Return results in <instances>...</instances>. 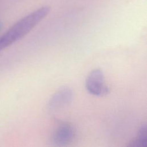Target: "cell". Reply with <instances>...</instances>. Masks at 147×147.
Masks as SVG:
<instances>
[{"mask_svg":"<svg viewBox=\"0 0 147 147\" xmlns=\"http://www.w3.org/2000/svg\"><path fill=\"white\" fill-rule=\"evenodd\" d=\"M1 26H2V25H1V24L0 23V29H1Z\"/></svg>","mask_w":147,"mask_h":147,"instance_id":"6","label":"cell"},{"mask_svg":"<svg viewBox=\"0 0 147 147\" xmlns=\"http://www.w3.org/2000/svg\"><path fill=\"white\" fill-rule=\"evenodd\" d=\"M50 12L48 6H42L24 17L0 37V52L22 38Z\"/></svg>","mask_w":147,"mask_h":147,"instance_id":"1","label":"cell"},{"mask_svg":"<svg viewBox=\"0 0 147 147\" xmlns=\"http://www.w3.org/2000/svg\"><path fill=\"white\" fill-rule=\"evenodd\" d=\"M73 99V91L68 87H64L56 91L50 98L48 107L49 110L57 111L70 105Z\"/></svg>","mask_w":147,"mask_h":147,"instance_id":"3","label":"cell"},{"mask_svg":"<svg viewBox=\"0 0 147 147\" xmlns=\"http://www.w3.org/2000/svg\"><path fill=\"white\" fill-rule=\"evenodd\" d=\"M75 137V130L69 123L64 122L57 126L53 133L52 141L57 146H66Z\"/></svg>","mask_w":147,"mask_h":147,"instance_id":"4","label":"cell"},{"mask_svg":"<svg viewBox=\"0 0 147 147\" xmlns=\"http://www.w3.org/2000/svg\"><path fill=\"white\" fill-rule=\"evenodd\" d=\"M147 144V127L146 124L142 125L139 129L133 140L129 145L131 147H144Z\"/></svg>","mask_w":147,"mask_h":147,"instance_id":"5","label":"cell"},{"mask_svg":"<svg viewBox=\"0 0 147 147\" xmlns=\"http://www.w3.org/2000/svg\"><path fill=\"white\" fill-rule=\"evenodd\" d=\"M86 88L88 92L95 96H104L109 93V88L102 70L98 68L91 71L86 80Z\"/></svg>","mask_w":147,"mask_h":147,"instance_id":"2","label":"cell"}]
</instances>
